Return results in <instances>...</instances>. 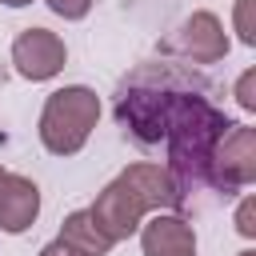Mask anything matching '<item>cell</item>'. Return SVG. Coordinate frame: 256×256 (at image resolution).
<instances>
[{
  "mask_svg": "<svg viewBox=\"0 0 256 256\" xmlns=\"http://www.w3.org/2000/svg\"><path fill=\"white\" fill-rule=\"evenodd\" d=\"M236 120H228L208 96L204 84L192 76L184 80L172 100H168V116H164V148H168V176L176 180L180 196L208 188V168H212V152L220 144V136L232 128Z\"/></svg>",
  "mask_w": 256,
  "mask_h": 256,
  "instance_id": "cell-1",
  "label": "cell"
},
{
  "mask_svg": "<svg viewBox=\"0 0 256 256\" xmlns=\"http://www.w3.org/2000/svg\"><path fill=\"white\" fill-rule=\"evenodd\" d=\"M180 204H184V196H180L176 180L168 176V168H160V164H128L112 184H104L96 192L88 216L96 220V228L112 244H120L132 232H140L148 212H168V208H180Z\"/></svg>",
  "mask_w": 256,
  "mask_h": 256,
  "instance_id": "cell-2",
  "label": "cell"
},
{
  "mask_svg": "<svg viewBox=\"0 0 256 256\" xmlns=\"http://www.w3.org/2000/svg\"><path fill=\"white\" fill-rule=\"evenodd\" d=\"M188 76L176 64H148L140 68L116 96V120L120 128L140 144V148H156L164 140V116H168V100L172 92L184 84Z\"/></svg>",
  "mask_w": 256,
  "mask_h": 256,
  "instance_id": "cell-3",
  "label": "cell"
},
{
  "mask_svg": "<svg viewBox=\"0 0 256 256\" xmlns=\"http://www.w3.org/2000/svg\"><path fill=\"white\" fill-rule=\"evenodd\" d=\"M100 120V96L84 84L56 88L40 108V144L52 156H76Z\"/></svg>",
  "mask_w": 256,
  "mask_h": 256,
  "instance_id": "cell-4",
  "label": "cell"
},
{
  "mask_svg": "<svg viewBox=\"0 0 256 256\" xmlns=\"http://www.w3.org/2000/svg\"><path fill=\"white\" fill-rule=\"evenodd\" d=\"M256 180V128L248 124H232L216 152H212V168H208V188L236 196Z\"/></svg>",
  "mask_w": 256,
  "mask_h": 256,
  "instance_id": "cell-5",
  "label": "cell"
},
{
  "mask_svg": "<svg viewBox=\"0 0 256 256\" xmlns=\"http://www.w3.org/2000/svg\"><path fill=\"white\" fill-rule=\"evenodd\" d=\"M64 60H68V48L56 32L48 28H24L16 40H12V64L24 80L40 84V80H52L64 72Z\"/></svg>",
  "mask_w": 256,
  "mask_h": 256,
  "instance_id": "cell-6",
  "label": "cell"
},
{
  "mask_svg": "<svg viewBox=\"0 0 256 256\" xmlns=\"http://www.w3.org/2000/svg\"><path fill=\"white\" fill-rule=\"evenodd\" d=\"M192 64H216L228 56V32L224 24L212 16V12H192L180 28H176V40H172Z\"/></svg>",
  "mask_w": 256,
  "mask_h": 256,
  "instance_id": "cell-7",
  "label": "cell"
},
{
  "mask_svg": "<svg viewBox=\"0 0 256 256\" xmlns=\"http://www.w3.org/2000/svg\"><path fill=\"white\" fill-rule=\"evenodd\" d=\"M40 216V188L28 176L0 172V232L20 236L36 224Z\"/></svg>",
  "mask_w": 256,
  "mask_h": 256,
  "instance_id": "cell-8",
  "label": "cell"
},
{
  "mask_svg": "<svg viewBox=\"0 0 256 256\" xmlns=\"http://www.w3.org/2000/svg\"><path fill=\"white\" fill-rule=\"evenodd\" d=\"M140 248H144V256H192L196 252V232L184 216L156 212L152 220L140 224Z\"/></svg>",
  "mask_w": 256,
  "mask_h": 256,
  "instance_id": "cell-9",
  "label": "cell"
},
{
  "mask_svg": "<svg viewBox=\"0 0 256 256\" xmlns=\"http://www.w3.org/2000/svg\"><path fill=\"white\" fill-rule=\"evenodd\" d=\"M60 240H68V244L80 248L84 256H108V248H112V240L96 228V220L88 216V208L64 216V224H60Z\"/></svg>",
  "mask_w": 256,
  "mask_h": 256,
  "instance_id": "cell-10",
  "label": "cell"
},
{
  "mask_svg": "<svg viewBox=\"0 0 256 256\" xmlns=\"http://www.w3.org/2000/svg\"><path fill=\"white\" fill-rule=\"evenodd\" d=\"M232 24H236V36L240 44H256V0H236L232 8Z\"/></svg>",
  "mask_w": 256,
  "mask_h": 256,
  "instance_id": "cell-11",
  "label": "cell"
},
{
  "mask_svg": "<svg viewBox=\"0 0 256 256\" xmlns=\"http://www.w3.org/2000/svg\"><path fill=\"white\" fill-rule=\"evenodd\" d=\"M236 104L244 112H256V68H244L236 80Z\"/></svg>",
  "mask_w": 256,
  "mask_h": 256,
  "instance_id": "cell-12",
  "label": "cell"
},
{
  "mask_svg": "<svg viewBox=\"0 0 256 256\" xmlns=\"http://www.w3.org/2000/svg\"><path fill=\"white\" fill-rule=\"evenodd\" d=\"M44 4H48L56 16H64V20H84L96 0H44Z\"/></svg>",
  "mask_w": 256,
  "mask_h": 256,
  "instance_id": "cell-13",
  "label": "cell"
},
{
  "mask_svg": "<svg viewBox=\"0 0 256 256\" xmlns=\"http://www.w3.org/2000/svg\"><path fill=\"white\" fill-rule=\"evenodd\" d=\"M236 232H240L244 240L256 236V200H252V196H244L240 208H236Z\"/></svg>",
  "mask_w": 256,
  "mask_h": 256,
  "instance_id": "cell-14",
  "label": "cell"
},
{
  "mask_svg": "<svg viewBox=\"0 0 256 256\" xmlns=\"http://www.w3.org/2000/svg\"><path fill=\"white\" fill-rule=\"evenodd\" d=\"M40 256H84V252H80V248H72L68 240H60V236H56V240H48V244L40 248Z\"/></svg>",
  "mask_w": 256,
  "mask_h": 256,
  "instance_id": "cell-15",
  "label": "cell"
},
{
  "mask_svg": "<svg viewBox=\"0 0 256 256\" xmlns=\"http://www.w3.org/2000/svg\"><path fill=\"white\" fill-rule=\"evenodd\" d=\"M0 4H8V8H24V4H32V0H0Z\"/></svg>",
  "mask_w": 256,
  "mask_h": 256,
  "instance_id": "cell-16",
  "label": "cell"
},
{
  "mask_svg": "<svg viewBox=\"0 0 256 256\" xmlns=\"http://www.w3.org/2000/svg\"><path fill=\"white\" fill-rule=\"evenodd\" d=\"M240 256H256V252H252V248H244V252H240Z\"/></svg>",
  "mask_w": 256,
  "mask_h": 256,
  "instance_id": "cell-17",
  "label": "cell"
},
{
  "mask_svg": "<svg viewBox=\"0 0 256 256\" xmlns=\"http://www.w3.org/2000/svg\"><path fill=\"white\" fill-rule=\"evenodd\" d=\"M192 256H196V252H192Z\"/></svg>",
  "mask_w": 256,
  "mask_h": 256,
  "instance_id": "cell-18",
  "label": "cell"
},
{
  "mask_svg": "<svg viewBox=\"0 0 256 256\" xmlns=\"http://www.w3.org/2000/svg\"><path fill=\"white\" fill-rule=\"evenodd\" d=\"M0 172H4V168H0Z\"/></svg>",
  "mask_w": 256,
  "mask_h": 256,
  "instance_id": "cell-19",
  "label": "cell"
}]
</instances>
